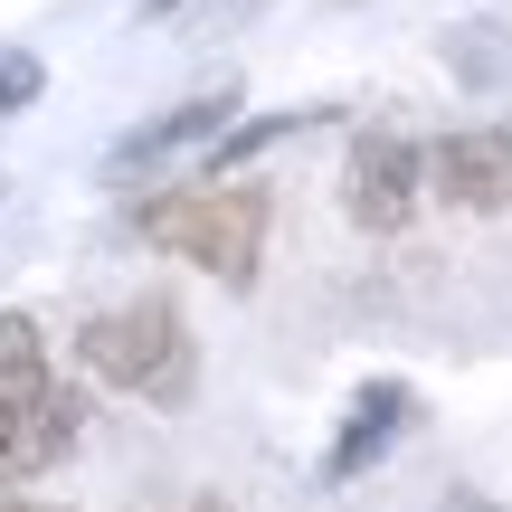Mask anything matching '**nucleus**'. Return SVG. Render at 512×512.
<instances>
[{"label": "nucleus", "instance_id": "f257e3e1", "mask_svg": "<svg viewBox=\"0 0 512 512\" xmlns=\"http://www.w3.org/2000/svg\"><path fill=\"white\" fill-rule=\"evenodd\" d=\"M76 427H86V408H76V389L48 370L38 323L29 313H0V484L48 475L76 446Z\"/></svg>", "mask_w": 512, "mask_h": 512}, {"label": "nucleus", "instance_id": "f03ea898", "mask_svg": "<svg viewBox=\"0 0 512 512\" xmlns=\"http://www.w3.org/2000/svg\"><path fill=\"white\" fill-rule=\"evenodd\" d=\"M162 256H190L200 275H219L228 294L256 285V256H266V190H228V181H200V190H162V200L133 209Z\"/></svg>", "mask_w": 512, "mask_h": 512}, {"label": "nucleus", "instance_id": "7ed1b4c3", "mask_svg": "<svg viewBox=\"0 0 512 512\" xmlns=\"http://www.w3.org/2000/svg\"><path fill=\"white\" fill-rule=\"evenodd\" d=\"M76 361H86L105 389L152 399V408H190V389H200L190 323L162 304V294H143V304H124V313H95V323L76 332Z\"/></svg>", "mask_w": 512, "mask_h": 512}, {"label": "nucleus", "instance_id": "20e7f679", "mask_svg": "<svg viewBox=\"0 0 512 512\" xmlns=\"http://www.w3.org/2000/svg\"><path fill=\"white\" fill-rule=\"evenodd\" d=\"M418 181H427V162H418V143H408V133H361V143H351V162H342V209H351V228H370V238L408 228Z\"/></svg>", "mask_w": 512, "mask_h": 512}, {"label": "nucleus", "instance_id": "39448f33", "mask_svg": "<svg viewBox=\"0 0 512 512\" xmlns=\"http://www.w3.org/2000/svg\"><path fill=\"white\" fill-rule=\"evenodd\" d=\"M427 181H437L446 209H465V219H494L512 209V133H446L437 152H427Z\"/></svg>", "mask_w": 512, "mask_h": 512}, {"label": "nucleus", "instance_id": "423d86ee", "mask_svg": "<svg viewBox=\"0 0 512 512\" xmlns=\"http://www.w3.org/2000/svg\"><path fill=\"white\" fill-rule=\"evenodd\" d=\"M228 114H238V95H190V105H171V114H152V124H133L124 143L105 152V171H143V162H162V152H190V143H219L228 133Z\"/></svg>", "mask_w": 512, "mask_h": 512}, {"label": "nucleus", "instance_id": "0eeeda50", "mask_svg": "<svg viewBox=\"0 0 512 512\" xmlns=\"http://www.w3.org/2000/svg\"><path fill=\"white\" fill-rule=\"evenodd\" d=\"M408 427V389L399 380H370L361 399H351V418H342V437H332V456H323V475L332 484H351L370 456H389V437Z\"/></svg>", "mask_w": 512, "mask_h": 512}, {"label": "nucleus", "instance_id": "6e6552de", "mask_svg": "<svg viewBox=\"0 0 512 512\" xmlns=\"http://www.w3.org/2000/svg\"><path fill=\"white\" fill-rule=\"evenodd\" d=\"M313 124H332V105H294V114H256V124H238V133H219V143H209V181H219V171H238L247 152H266V143H294V133H313Z\"/></svg>", "mask_w": 512, "mask_h": 512}, {"label": "nucleus", "instance_id": "1a4fd4ad", "mask_svg": "<svg viewBox=\"0 0 512 512\" xmlns=\"http://www.w3.org/2000/svg\"><path fill=\"white\" fill-rule=\"evenodd\" d=\"M38 86H48V67H38L29 48H0V114H29Z\"/></svg>", "mask_w": 512, "mask_h": 512}, {"label": "nucleus", "instance_id": "9d476101", "mask_svg": "<svg viewBox=\"0 0 512 512\" xmlns=\"http://www.w3.org/2000/svg\"><path fill=\"white\" fill-rule=\"evenodd\" d=\"M0 512H48V503H19V494H10V484H0Z\"/></svg>", "mask_w": 512, "mask_h": 512}, {"label": "nucleus", "instance_id": "9b49d317", "mask_svg": "<svg viewBox=\"0 0 512 512\" xmlns=\"http://www.w3.org/2000/svg\"><path fill=\"white\" fill-rule=\"evenodd\" d=\"M446 512H494V503H475V494H446Z\"/></svg>", "mask_w": 512, "mask_h": 512}, {"label": "nucleus", "instance_id": "f8f14e48", "mask_svg": "<svg viewBox=\"0 0 512 512\" xmlns=\"http://www.w3.org/2000/svg\"><path fill=\"white\" fill-rule=\"evenodd\" d=\"M143 10H181V0H143Z\"/></svg>", "mask_w": 512, "mask_h": 512}, {"label": "nucleus", "instance_id": "ddd939ff", "mask_svg": "<svg viewBox=\"0 0 512 512\" xmlns=\"http://www.w3.org/2000/svg\"><path fill=\"white\" fill-rule=\"evenodd\" d=\"M190 512H228V503H190Z\"/></svg>", "mask_w": 512, "mask_h": 512}]
</instances>
